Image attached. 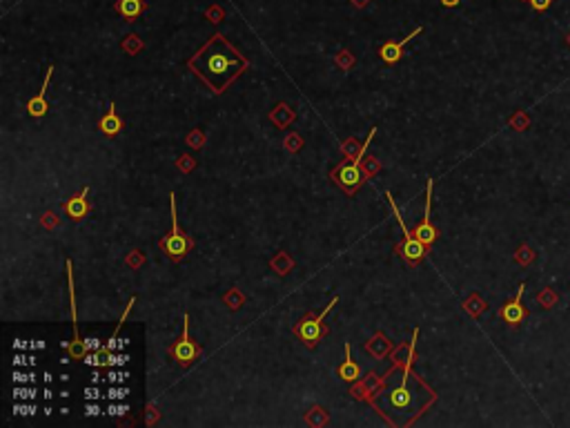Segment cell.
Masks as SVG:
<instances>
[{"mask_svg": "<svg viewBox=\"0 0 570 428\" xmlns=\"http://www.w3.org/2000/svg\"><path fill=\"white\" fill-rule=\"evenodd\" d=\"M187 67L192 69L214 94H223L249 67V61L223 34H214L189 58Z\"/></svg>", "mask_w": 570, "mask_h": 428, "instance_id": "obj_1", "label": "cell"}, {"mask_svg": "<svg viewBox=\"0 0 570 428\" xmlns=\"http://www.w3.org/2000/svg\"><path fill=\"white\" fill-rule=\"evenodd\" d=\"M169 207H172V230H169L158 245L161 250L167 254V259H172L174 263L185 261L187 254L192 252L194 248V239L183 232L181 223H178V214H176V194H169Z\"/></svg>", "mask_w": 570, "mask_h": 428, "instance_id": "obj_2", "label": "cell"}, {"mask_svg": "<svg viewBox=\"0 0 570 428\" xmlns=\"http://www.w3.org/2000/svg\"><path fill=\"white\" fill-rule=\"evenodd\" d=\"M336 304H339V297H334V299L323 308L321 315L307 313V315L303 317V319L294 326V335L310 348V351H312V348H316V344L321 342L323 337L327 335V328H325L323 322H325L327 313L332 310V306H336Z\"/></svg>", "mask_w": 570, "mask_h": 428, "instance_id": "obj_3", "label": "cell"}, {"mask_svg": "<svg viewBox=\"0 0 570 428\" xmlns=\"http://www.w3.org/2000/svg\"><path fill=\"white\" fill-rule=\"evenodd\" d=\"M203 355L201 351V346H198L196 342L189 339V317L185 315L183 317V331H181V337L169 346V357L178 364V366H183L187 368L189 364H194L198 357Z\"/></svg>", "mask_w": 570, "mask_h": 428, "instance_id": "obj_4", "label": "cell"}, {"mask_svg": "<svg viewBox=\"0 0 570 428\" xmlns=\"http://www.w3.org/2000/svg\"><path fill=\"white\" fill-rule=\"evenodd\" d=\"M415 236L419 239L421 243H426L428 248L437 241L439 236V230L433 223V178H428V194H426V210H424V218L421 223H417L415 227Z\"/></svg>", "mask_w": 570, "mask_h": 428, "instance_id": "obj_5", "label": "cell"}, {"mask_svg": "<svg viewBox=\"0 0 570 428\" xmlns=\"http://www.w3.org/2000/svg\"><path fill=\"white\" fill-rule=\"evenodd\" d=\"M524 290H526V283L519 286V290L515 295V299H510L502 306V310H499V317L508 324V326H519V324H524L528 319V310H526V306L522 304V297H524Z\"/></svg>", "mask_w": 570, "mask_h": 428, "instance_id": "obj_6", "label": "cell"}, {"mask_svg": "<svg viewBox=\"0 0 570 428\" xmlns=\"http://www.w3.org/2000/svg\"><path fill=\"white\" fill-rule=\"evenodd\" d=\"M426 250H428V245L419 241L417 236L403 239V241L397 245L399 257H401L408 266H419V263H421L424 257H426Z\"/></svg>", "mask_w": 570, "mask_h": 428, "instance_id": "obj_7", "label": "cell"}, {"mask_svg": "<svg viewBox=\"0 0 570 428\" xmlns=\"http://www.w3.org/2000/svg\"><path fill=\"white\" fill-rule=\"evenodd\" d=\"M336 178V185H341L348 194H354L359 187L363 185V176H361V170H359V165H343L339 167V170L332 174Z\"/></svg>", "mask_w": 570, "mask_h": 428, "instance_id": "obj_8", "label": "cell"}, {"mask_svg": "<svg viewBox=\"0 0 570 428\" xmlns=\"http://www.w3.org/2000/svg\"><path fill=\"white\" fill-rule=\"evenodd\" d=\"M67 279H69V299H72V324H74V344L69 348L72 353V360H81L85 355L87 346H83L81 337H78V324H76V297H74V270H72V261H67Z\"/></svg>", "mask_w": 570, "mask_h": 428, "instance_id": "obj_9", "label": "cell"}, {"mask_svg": "<svg viewBox=\"0 0 570 428\" xmlns=\"http://www.w3.org/2000/svg\"><path fill=\"white\" fill-rule=\"evenodd\" d=\"M92 210V203H89V187H83L76 196H72L65 203V212L72 221H83V218Z\"/></svg>", "mask_w": 570, "mask_h": 428, "instance_id": "obj_10", "label": "cell"}, {"mask_svg": "<svg viewBox=\"0 0 570 428\" xmlns=\"http://www.w3.org/2000/svg\"><path fill=\"white\" fill-rule=\"evenodd\" d=\"M419 34H421V27H417L412 34L406 36L403 41H399V43H383L381 47H379V56H381V61L386 65H395L401 61V56H403V47L412 41V38H417Z\"/></svg>", "mask_w": 570, "mask_h": 428, "instance_id": "obj_11", "label": "cell"}, {"mask_svg": "<svg viewBox=\"0 0 570 428\" xmlns=\"http://www.w3.org/2000/svg\"><path fill=\"white\" fill-rule=\"evenodd\" d=\"M52 76H54V65H49L47 67V74H45V81H43V87H41V92H38L32 101L27 103V112L32 118H43L47 114V109H49V103H47V87H49V81H52Z\"/></svg>", "mask_w": 570, "mask_h": 428, "instance_id": "obj_12", "label": "cell"}, {"mask_svg": "<svg viewBox=\"0 0 570 428\" xmlns=\"http://www.w3.org/2000/svg\"><path fill=\"white\" fill-rule=\"evenodd\" d=\"M98 127H101V132L105 134V136H116L118 132H121L123 129V118L116 114V107H114V103H109L107 105V114L101 118V123H98Z\"/></svg>", "mask_w": 570, "mask_h": 428, "instance_id": "obj_13", "label": "cell"}, {"mask_svg": "<svg viewBox=\"0 0 570 428\" xmlns=\"http://www.w3.org/2000/svg\"><path fill=\"white\" fill-rule=\"evenodd\" d=\"M408 380H410V366L401 380V386L390 393V404L395 408H406V406H410V402H412V393H410V388H408Z\"/></svg>", "mask_w": 570, "mask_h": 428, "instance_id": "obj_14", "label": "cell"}, {"mask_svg": "<svg viewBox=\"0 0 570 428\" xmlns=\"http://www.w3.org/2000/svg\"><path fill=\"white\" fill-rule=\"evenodd\" d=\"M116 12L121 14L125 21H134V18H138L145 12V3L143 0H118Z\"/></svg>", "mask_w": 570, "mask_h": 428, "instance_id": "obj_15", "label": "cell"}, {"mask_svg": "<svg viewBox=\"0 0 570 428\" xmlns=\"http://www.w3.org/2000/svg\"><path fill=\"white\" fill-rule=\"evenodd\" d=\"M359 375H361V368L350 360V344H345V362L339 366V377L345 382H357Z\"/></svg>", "mask_w": 570, "mask_h": 428, "instance_id": "obj_16", "label": "cell"}, {"mask_svg": "<svg viewBox=\"0 0 570 428\" xmlns=\"http://www.w3.org/2000/svg\"><path fill=\"white\" fill-rule=\"evenodd\" d=\"M537 299H539V304H542L544 308H553V306H555V301H557V295H555V292H550V290H546V292L539 295Z\"/></svg>", "mask_w": 570, "mask_h": 428, "instance_id": "obj_17", "label": "cell"}, {"mask_svg": "<svg viewBox=\"0 0 570 428\" xmlns=\"http://www.w3.org/2000/svg\"><path fill=\"white\" fill-rule=\"evenodd\" d=\"M550 5H553V0H530V7L535 9V12H548Z\"/></svg>", "mask_w": 570, "mask_h": 428, "instance_id": "obj_18", "label": "cell"}, {"mask_svg": "<svg viewBox=\"0 0 570 428\" xmlns=\"http://www.w3.org/2000/svg\"><path fill=\"white\" fill-rule=\"evenodd\" d=\"M439 3H441L444 7H448V9H453V7H459V5H462V0H439Z\"/></svg>", "mask_w": 570, "mask_h": 428, "instance_id": "obj_19", "label": "cell"}, {"mask_svg": "<svg viewBox=\"0 0 570 428\" xmlns=\"http://www.w3.org/2000/svg\"><path fill=\"white\" fill-rule=\"evenodd\" d=\"M566 43H568V45H570V34H568V36H566Z\"/></svg>", "mask_w": 570, "mask_h": 428, "instance_id": "obj_20", "label": "cell"}]
</instances>
